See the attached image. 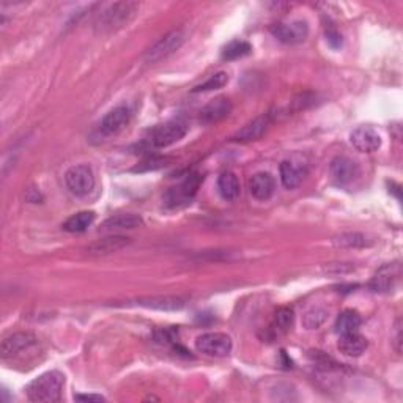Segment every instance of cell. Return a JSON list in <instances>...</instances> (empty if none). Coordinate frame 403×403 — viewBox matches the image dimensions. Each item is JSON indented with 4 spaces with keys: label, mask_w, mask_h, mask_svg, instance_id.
<instances>
[{
    "label": "cell",
    "mask_w": 403,
    "mask_h": 403,
    "mask_svg": "<svg viewBox=\"0 0 403 403\" xmlns=\"http://www.w3.org/2000/svg\"><path fill=\"white\" fill-rule=\"evenodd\" d=\"M65 377L62 372L51 371L39 375L27 386V399L37 403H54L62 399Z\"/></svg>",
    "instance_id": "6da1fadb"
},
{
    "label": "cell",
    "mask_w": 403,
    "mask_h": 403,
    "mask_svg": "<svg viewBox=\"0 0 403 403\" xmlns=\"http://www.w3.org/2000/svg\"><path fill=\"white\" fill-rule=\"evenodd\" d=\"M137 2H116L107 5L106 8L99 13L97 19V30L99 32H116L122 29L131 19L136 16L139 11Z\"/></svg>",
    "instance_id": "7a4b0ae2"
},
{
    "label": "cell",
    "mask_w": 403,
    "mask_h": 403,
    "mask_svg": "<svg viewBox=\"0 0 403 403\" xmlns=\"http://www.w3.org/2000/svg\"><path fill=\"white\" fill-rule=\"evenodd\" d=\"M65 183L71 194L78 197L89 196L95 187V173H93L92 167L87 164L73 166L65 173Z\"/></svg>",
    "instance_id": "3957f363"
},
{
    "label": "cell",
    "mask_w": 403,
    "mask_h": 403,
    "mask_svg": "<svg viewBox=\"0 0 403 403\" xmlns=\"http://www.w3.org/2000/svg\"><path fill=\"white\" fill-rule=\"evenodd\" d=\"M187 125L181 120H172L154 128L150 134L149 142L154 149H166V147L180 142L186 136Z\"/></svg>",
    "instance_id": "277c9868"
},
{
    "label": "cell",
    "mask_w": 403,
    "mask_h": 403,
    "mask_svg": "<svg viewBox=\"0 0 403 403\" xmlns=\"http://www.w3.org/2000/svg\"><path fill=\"white\" fill-rule=\"evenodd\" d=\"M196 348L211 358H225L232 352L233 342L224 333H205L196 339Z\"/></svg>",
    "instance_id": "5b68a950"
},
{
    "label": "cell",
    "mask_w": 403,
    "mask_h": 403,
    "mask_svg": "<svg viewBox=\"0 0 403 403\" xmlns=\"http://www.w3.org/2000/svg\"><path fill=\"white\" fill-rule=\"evenodd\" d=\"M202 181H204V177L199 175V173L187 177L185 181H181L178 186L170 187V190L164 194V204L170 208L191 204V200L196 197Z\"/></svg>",
    "instance_id": "8992f818"
},
{
    "label": "cell",
    "mask_w": 403,
    "mask_h": 403,
    "mask_svg": "<svg viewBox=\"0 0 403 403\" xmlns=\"http://www.w3.org/2000/svg\"><path fill=\"white\" fill-rule=\"evenodd\" d=\"M185 38L186 35L181 29H175L169 33H166L164 37H161L158 42L154 43L149 51H147L145 60L149 63H156L159 62V60L169 57L170 54H173L181 48V44L185 43Z\"/></svg>",
    "instance_id": "52a82bcc"
},
{
    "label": "cell",
    "mask_w": 403,
    "mask_h": 403,
    "mask_svg": "<svg viewBox=\"0 0 403 403\" xmlns=\"http://www.w3.org/2000/svg\"><path fill=\"white\" fill-rule=\"evenodd\" d=\"M131 107L126 104H120L117 107H113L106 116L101 118V122L98 123V132L103 137H111L116 136L120 131H123L131 120Z\"/></svg>",
    "instance_id": "ba28073f"
},
{
    "label": "cell",
    "mask_w": 403,
    "mask_h": 403,
    "mask_svg": "<svg viewBox=\"0 0 403 403\" xmlns=\"http://www.w3.org/2000/svg\"><path fill=\"white\" fill-rule=\"evenodd\" d=\"M270 30L280 43L299 44L309 35V24L307 21H302V19H294V21L290 23L274 24Z\"/></svg>",
    "instance_id": "9c48e42d"
},
{
    "label": "cell",
    "mask_w": 403,
    "mask_h": 403,
    "mask_svg": "<svg viewBox=\"0 0 403 403\" xmlns=\"http://www.w3.org/2000/svg\"><path fill=\"white\" fill-rule=\"evenodd\" d=\"M329 172L335 183L348 185L361 175V169L356 161L348 156H335L329 164Z\"/></svg>",
    "instance_id": "30bf717a"
},
{
    "label": "cell",
    "mask_w": 403,
    "mask_h": 403,
    "mask_svg": "<svg viewBox=\"0 0 403 403\" xmlns=\"http://www.w3.org/2000/svg\"><path fill=\"white\" fill-rule=\"evenodd\" d=\"M37 344V335L30 331H19L13 333L8 337H5L2 340V345H0V354H2L4 359L13 358L19 353H23L27 348H30Z\"/></svg>",
    "instance_id": "8fae6325"
},
{
    "label": "cell",
    "mask_w": 403,
    "mask_h": 403,
    "mask_svg": "<svg viewBox=\"0 0 403 403\" xmlns=\"http://www.w3.org/2000/svg\"><path fill=\"white\" fill-rule=\"evenodd\" d=\"M350 142L361 153H373L381 147V136L372 126H358L350 134Z\"/></svg>",
    "instance_id": "7c38bea8"
},
{
    "label": "cell",
    "mask_w": 403,
    "mask_h": 403,
    "mask_svg": "<svg viewBox=\"0 0 403 403\" xmlns=\"http://www.w3.org/2000/svg\"><path fill=\"white\" fill-rule=\"evenodd\" d=\"M307 164L301 159H285L280 164V181L287 190H294L298 187L304 178L307 177Z\"/></svg>",
    "instance_id": "4fadbf2b"
},
{
    "label": "cell",
    "mask_w": 403,
    "mask_h": 403,
    "mask_svg": "<svg viewBox=\"0 0 403 403\" xmlns=\"http://www.w3.org/2000/svg\"><path fill=\"white\" fill-rule=\"evenodd\" d=\"M233 111L232 101L225 97H219L208 103L204 109L200 111V122L205 125L218 123L221 120L228 117Z\"/></svg>",
    "instance_id": "5bb4252c"
},
{
    "label": "cell",
    "mask_w": 403,
    "mask_h": 403,
    "mask_svg": "<svg viewBox=\"0 0 403 403\" xmlns=\"http://www.w3.org/2000/svg\"><path fill=\"white\" fill-rule=\"evenodd\" d=\"M271 122L273 118L270 113H261V116L255 117L249 123L241 128V130L233 136V140H237V142H251V140H257L268 131V128L271 126Z\"/></svg>",
    "instance_id": "9a60e30c"
},
{
    "label": "cell",
    "mask_w": 403,
    "mask_h": 403,
    "mask_svg": "<svg viewBox=\"0 0 403 403\" xmlns=\"http://www.w3.org/2000/svg\"><path fill=\"white\" fill-rule=\"evenodd\" d=\"M276 191V181L274 177L268 172H259L249 180V192L255 200L266 202L273 197Z\"/></svg>",
    "instance_id": "2e32d148"
},
{
    "label": "cell",
    "mask_w": 403,
    "mask_h": 403,
    "mask_svg": "<svg viewBox=\"0 0 403 403\" xmlns=\"http://www.w3.org/2000/svg\"><path fill=\"white\" fill-rule=\"evenodd\" d=\"M131 244V238L123 237V235H111V237L97 240L95 243H92L87 251L95 255H106L117 251H122L123 247Z\"/></svg>",
    "instance_id": "e0dca14e"
},
{
    "label": "cell",
    "mask_w": 403,
    "mask_h": 403,
    "mask_svg": "<svg viewBox=\"0 0 403 403\" xmlns=\"http://www.w3.org/2000/svg\"><path fill=\"white\" fill-rule=\"evenodd\" d=\"M367 345H368V342L364 335L359 334L358 331H354V333L342 334L337 347L342 354L350 356V358H358V356H361L366 352Z\"/></svg>",
    "instance_id": "ac0fdd59"
},
{
    "label": "cell",
    "mask_w": 403,
    "mask_h": 403,
    "mask_svg": "<svg viewBox=\"0 0 403 403\" xmlns=\"http://www.w3.org/2000/svg\"><path fill=\"white\" fill-rule=\"evenodd\" d=\"M136 302L139 306L147 309H156V311H180V309L186 306L185 298L170 297V294H166V297L139 298Z\"/></svg>",
    "instance_id": "d6986e66"
},
{
    "label": "cell",
    "mask_w": 403,
    "mask_h": 403,
    "mask_svg": "<svg viewBox=\"0 0 403 403\" xmlns=\"http://www.w3.org/2000/svg\"><path fill=\"white\" fill-rule=\"evenodd\" d=\"M144 224V221L137 214L126 213V214H116L109 219H106L101 224V230L104 232H116V230H132Z\"/></svg>",
    "instance_id": "ffe728a7"
},
{
    "label": "cell",
    "mask_w": 403,
    "mask_h": 403,
    "mask_svg": "<svg viewBox=\"0 0 403 403\" xmlns=\"http://www.w3.org/2000/svg\"><path fill=\"white\" fill-rule=\"evenodd\" d=\"M218 191L221 194V197L227 202L237 200L240 196V191H241L238 177L230 170L221 173L218 178Z\"/></svg>",
    "instance_id": "44dd1931"
},
{
    "label": "cell",
    "mask_w": 403,
    "mask_h": 403,
    "mask_svg": "<svg viewBox=\"0 0 403 403\" xmlns=\"http://www.w3.org/2000/svg\"><path fill=\"white\" fill-rule=\"evenodd\" d=\"M397 276L399 273L397 271H392V266H386L380 270L371 280V288L373 292H380V293H385V292H391L395 282H397Z\"/></svg>",
    "instance_id": "7402d4cb"
},
{
    "label": "cell",
    "mask_w": 403,
    "mask_h": 403,
    "mask_svg": "<svg viewBox=\"0 0 403 403\" xmlns=\"http://www.w3.org/2000/svg\"><path fill=\"white\" fill-rule=\"evenodd\" d=\"M97 214L93 211H79L76 214H73L71 218H68L63 223V230L70 233H82L89 228L93 221H95Z\"/></svg>",
    "instance_id": "603a6c76"
},
{
    "label": "cell",
    "mask_w": 403,
    "mask_h": 403,
    "mask_svg": "<svg viewBox=\"0 0 403 403\" xmlns=\"http://www.w3.org/2000/svg\"><path fill=\"white\" fill-rule=\"evenodd\" d=\"M361 315L353 311V309H347V311L342 312L337 320H335V333L337 334H348L358 331L361 326Z\"/></svg>",
    "instance_id": "cb8c5ba5"
},
{
    "label": "cell",
    "mask_w": 403,
    "mask_h": 403,
    "mask_svg": "<svg viewBox=\"0 0 403 403\" xmlns=\"http://www.w3.org/2000/svg\"><path fill=\"white\" fill-rule=\"evenodd\" d=\"M294 320V312L292 307H279L276 312L273 315V321H271V331L274 334H284L287 333L288 329L292 328Z\"/></svg>",
    "instance_id": "d4e9b609"
},
{
    "label": "cell",
    "mask_w": 403,
    "mask_h": 403,
    "mask_svg": "<svg viewBox=\"0 0 403 403\" xmlns=\"http://www.w3.org/2000/svg\"><path fill=\"white\" fill-rule=\"evenodd\" d=\"M251 52H252V46L249 43L243 42V39H235V42L228 43L224 48L223 58L224 60H237V58L249 56Z\"/></svg>",
    "instance_id": "484cf974"
},
{
    "label": "cell",
    "mask_w": 403,
    "mask_h": 403,
    "mask_svg": "<svg viewBox=\"0 0 403 403\" xmlns=\"http://www.w3.org/2000/svg\"><path fill=\"white\" fill-rule=\"evenodd\" d=\"M329 317V312L325 307H314L311 311H307L302 317V325L306 329H318L325 323Z\"/></svg>",
    "instance_id": "4316f807"
},
{
    "label": "cell",
    "mask_w": 403,
    "mask_h": 403,
    "mask_svg": "<svg viewBox=\"0 0 403 403\" xmlns=\"http://www.w3.org/2000/svg\"><path fill=\"white\" fill-rule=\"evenodd\" d=\"M172 163V158L169 156H156V154H151L147 159H144L137 167H134L132 172H150V170H159L163 167L169 166Z\"/></svg>",
    "instance_id": "83f0119b"
},
{
    "label": "cell",
    "mask_w": 403,
    "mask_h": 403,
    "mask_svg": "<svg viewBox=\"0 0 403 403\" xmlns=\"http://www.w3.org/2000/svg\"><path fill=\"white\" fill-rule=\"evenodd\" d=\"M228 82V75L224 71H219L216 75H213L208 78L204 84H200L197 87H194L192 92L199 93V92H211V90H218L223 89V87Z\"/></svg>",
    "instance_id": "f1b7e54d"
},
{
    "label": "cell",
    "mask_w": 403,
    "mask_h": 403,
    "mask_svg": "<svg viewBox=\"0 0 403 403\" xmlns=\"http://www.w3.org/2000/svg\"><path fill=\"white\" fill-rule=\"evenodd\" d=\"M334 243L337 246H344V247H364L368 244L366 235L358 233V232L342 233L337 238H334Z\"/></svg>",
    "instance_id": "f546056e"
},
{
    "label": "cell",
    "mask_w": 403,
    "mask_h": 403,
    "mask_svg": "<svg viewBox=\"0 0 403 403\" xmlns=\"http://www.w3.org/2000/svg\"><path fill=\"white\" fill-rule=\"evenodd\" d=\"M325 35H326L328 44L331 46L333 49H339L340 48V46H342V35L337 32V29H335V27H333V25L326 27Z\"/></svg>",
    "instance_id": "4dcf8cb0"
},
{
    "label": "cell",
    "mask_w": 403,
    "mask_h": 403,
    "mask_svg": "<svg viewBox=\"0 0 403 403\" xmlns=\"http://www.w3.org/2000/svg\"><path fill=\"white\" fill-rule=\"evenodd\" d=\"M75 400L78 402H104L106 399L103 395H98V394H78L75 395Z\"/></svg>",
    "instance_id": "1f68e13d"
}]
</instances>
